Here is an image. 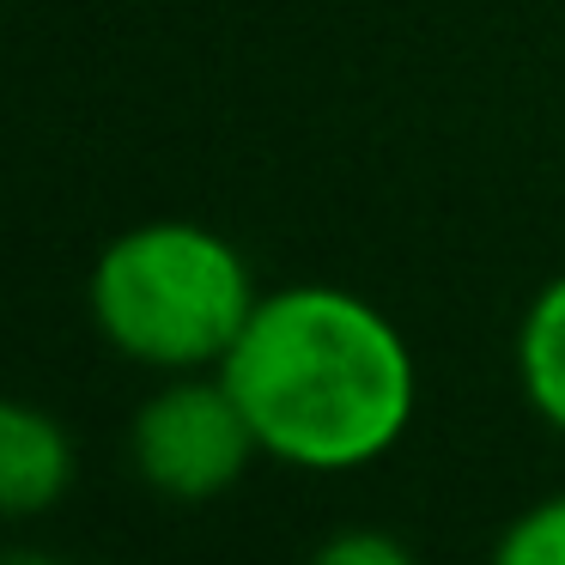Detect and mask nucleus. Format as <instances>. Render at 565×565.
Instances as JSON below:
<instances>
[{
    "instance_id": "nucleus-1",
    "label": "nucleus",
    "mask_w": 565,
    "mask_h": 565,
    "mask_svg": "<svg viewBox=\"0 0 565 565\" xmlns=\"http://www.w3.org/2000/svg\"><path fill=\"white\" fill-rule=\"evenodd\" d=\"M262 456L305 475H353L395 450L419 402L402 329L341 286L262 292L220 365Z\"/></svg>"
},
{
    "instance_id": "nucleus-2",
    "label": "nucleus",
    "mask_w": 565,
    "mask_h": 565,
    "mask_svg": "<svg viewBox=\"0 0 565 565\" xmlns=\"http://www.w3.org/2000/svg\"><path fill=\"white\" fill-rule=\"evenodd\" d=\"M92 322L122 359L152 371H220L256 310L249 262L220 232L152 220L104 244L92 268Z\"/></svg>"
},
{
    "instance_id": "nucleus-3",
    "label": "nucleus",
    "mask_w": 565,
    "mask_h": 565,
    "mask_svg": "<svg viewBox=\"0 0 565 565\" xmlns=\"http://www.w3.org/2000/svg\"><path fill=\"white\" fill-rule=\"evenodd\" d=\"M256 450V431L220 371H183L135 414V468L164 499H220L225 487H237Z\"/></svg>"
},
{
    "instance_id": "nucleus-4",
    "label": "nucleus",
    "mask_w": 565,
    "mask_h": 565,
    "mask_svg": "<svg viewBox=\"0 0 565 565\" xmlns=\"http://www.w3.org/2000/svg\"><path fill=\"white\" fill-rule=\"evenodd\" d=\"M74 480V438L31 402H0V516H43Z\"/></svg>"
},
{
    "instance_id": "nucleus-5",
    "label": "nucleus",
    "mask_w": 565,
    "mask_h": 565,
    "mask_svg": "<svg viewBox=\"0 0 565 565\" xmlns=\"http://www.w3.org/2000/svg\"><path fill=\"white\" fill-rule=\"evenodd\" d=\"M516 371H523L529 407L565 431V274L541 286L529 305L523 334H516Z\"/></svg>"
},
{
    "instance_id": "nucleus-6",
    "label": "nucleus",
    "mask_w": 565,
    "mask_h": 565,
    "mask_svg": "<svg viewBox=\"0 0 565 565\" xmlns=\"http://www.w3.org/2000/svg\"><path fill=\"white\" fill-rule=\"evenodd\" d=\"M492 565H565V492L529 504L492 547Z\"/></svg>"
},
{
    "instance_id": "nucleus-7",
    "label": "nucleus",
    "mask_w": 565,
    "mask_h": 565,
    "mask_svg": "<svg viewBox=\"0 0 565 565\" xmlns=\"http://www.w3.org/2000/svg\"><path fill=\"white\" fill-rule=\"evenodd\" d=\"M310 565H419V559L383 529H341L310 553Z\"/></svg>"
},
{
    "instance_id": "nucleus-8",
    "label": "nucleus",
    "mask_w": 565,
    "mask_h": 565,
    "mask_svg": "<svg viewBox=\"0 0 565 565\" xmlns=\"http://www.w3.org/2000/svg\"><path fill=\"white\" fill-rule=\"evenodd\" d=\"M0 565H55V559H43V553H13V559H0Z\"/></svg>"
}]
</instances>
